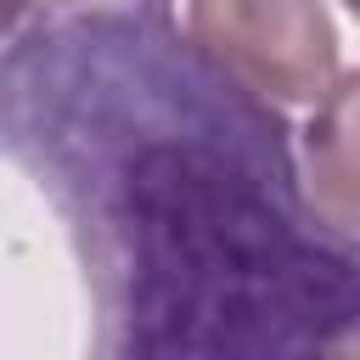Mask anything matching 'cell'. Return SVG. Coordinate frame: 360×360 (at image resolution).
I'll return each mask as SVG.
<instances>
[{
	"instance_id": "cell-1",
	"label": "cell",
	"mask_w": 360,
	"mask_h": 360,
	"mask_svg": "<svg viewBox=\"0 0 360 360\" xmlns=\"http://www.w3.org/2000/svg\"><path fill=\"white\" fill-rule=\"evenodd\" d=\"M0 152L79 253L96 354H360V236L309 208L287 118L169 0L39 17L0 56Z\"/></svg>"
},
{
	"instance_id": "cell-2",
	"label": "cell",
	"mask_w": 360,
	"mask_h": 360,
	"mask_svg": "<svg viewBox=\"0 0 360 360\" xmlns=\"http://www.w3.org/2000/svg\"><path fill=\"white\" fill-rule=\"evenodd\" d=\"M191 45L270 101H321L338 79L326 0H186Z\"/></svg>"
},
{
	"instance_id": "cell-3",
	"label": "cell",
	"mask_w": 360,
	"mask_h": 360,
	"mask_svg": "<svg viewBox=\"0 0 360 360\" xmlns=\"http://www.w3.org/2000/svg\"><path fill=\"white\" fill-rule=\"evenodd\" d=\"M304 197L309 208L343 231V236H360V68L354 73H338L309 124H304Z\"/></svg>"
},
{
	"instance_id": "cell-4",
	"label": "cell",
	"mask_w": 360,
	"mask_h": 360,
	"mask_svg": "<svg viewBox=\"0 0 360 360\" xmlns=\"http://www.w3.org/2000/svg\"><path fill=\"white\" fill-rule=\"evenodd\" d=\"M28 17H39V0H0V39H11Z\"/></svg>"
},
{
	"instance_id": "cell-5",
	"label": "cell",
	"mask_w": 360,
	"mask_h": 360,
	"mask_svg": "<svg viewBox=\"0 0 360 360\" xmlns=\"http://www.w3.org/2000/svg\"><path fill=\"white\" fill-rule=\"evenodd\" d=\"M79 6H96V0H39V17H62V11H79Z\"/></svg>"
},
{
	"instance_id": "cell-6",
	"label": "cell",
	"mask_w": 360,
	"mask_h": 360,
	"mask_svg": "<svg viewBox=\"0 0 360 360\" xmlns=\"http://www.w3.org/2000/svg\"><path fill=\"white\" fill-rule=\"evenodd\" d=\"M343 6H349V11H354V17H360V0H343Z\"/></svg>"
}]
</instances>
